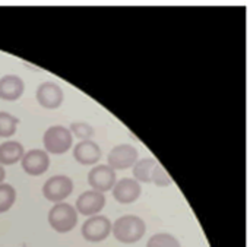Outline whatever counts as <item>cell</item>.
I'll list each match as a JSON object with an SVG mask.
<instances>
[{
  "label": "cell",
  "instance_id": "ba28073f",
  "mask_svg": "<svg viewBox=\"0 0 250 247\" xmlns=\"http://www.w3.org/2000/svg\"><path fill=\"white\" fill-rule=\"evenodd\" d=\"M35 100L37 103L47 108V110H56L59 108L63 101H64V94L63 89L60 88V85H57L56 82H42L38 85L37 91H35Z\"/></svg>",
  "mask_w": 250,
  "mask_h": 247
},
{
  "label": "cell",
  "instance_id": "30bf717a",
  "mask_svg": "<svg viewBox=\"0 0 250 247\" xmlns=\"http://www.w3.org/2000/svg\"><path fill=\"white\" fill-rule=\"evenodd\" d=\"M21 165L29 176H42L50 168V155L44 149H29L23 154Z\"/></svg>",
  "mask_w": 250,
  "mask_h": 247
},
{
  "label": "cell",
  "instance_id": "8992f818",
  "mask_svg": "<svg viewBox=\"0 0 250 247\" xmlns=\"http://www.w3.org/2000/svg\"><path fill=\"white\" fill-rule=\"evenodd\" d=\"M138 160H139L138 149L130 144H122V145L114 146L108 152L107 165L113 168L114 171L127 170V168H132Z\"/></svg>",
  "mask_w": 250,
  "mask_h": 247
},
{
  "label": "cell",
  "instance_id": "5bb4252c",
  "mask_svg": "<svg viewBox=\"0 0 250 247\" xmlns=\"http://www.w3.org/2000/svg\"><path fill=\"white\" fill-rule=\"evenodd\" d=\"M25 149L21 142L16 141H4L0 144V165H13L22 160Z\"/></svg>",
  "mask_w": 250,
  "mask_h": 247
},
{
  "label": "cell",
  "instance_id": "e0dca14e",
  "mask_svg": "<svg viewBox=\"0 0 250 247\" xmlns=\"http://www.w3.org/2000/svg\"><path fill=\"white\" fill-rule=\"evenodd\" d=\"M19 120L7 113V111H0V138H10L16 133Z\"/></svg>",
  "mask_w": 250,
  "mask_h": 247
},
{
  "label": "cell",
  "instance_id": "7c38bea8",
  "mask_svg": "<svg viewBox=\"0 0 250 247\" xmlns=\"http://www.w3.org/2000/svg\"><path fill=\"white\" fill-rule=\"evenodd\" d=\"M73 149V158L82 165H95L101 160V148L94 141H81Z\"/></svg>",
  "mask_w": 250,
  "mask_h": 247
},
{
  "label": "cell",
  "instance_id": "6da1fadb",
  "mask_svg": "<svg viewBox=\"0 0 250 247\" xmlns=\"http://www.w3.org/2000/svg\"><path fill=\"white\" fill-rule=\"evenodd\" d=\"M146 233L145 221L138 215H123L111 223V234L123 245H135L142 240Z\"/></svg>",
  "mask_w": 250,
  "mask_h": 247
},
{
  "label": "cell",
  "instance_id": "ffe728a7",
  "mask_svg": "<svg viewBox=\"0 0 250 247\" xmlns=\"http://www.w3.org/2000/svg\"><path fill=\"white\" fill-rule=\"evenodd\" d=\"M69 130H70L72 136L79 138L81 141H89L94 136V127L89 123H85V122L72 123Z\"/></svg>",
  "mask_w": 250,
  "mask_h": 247
},
{
  "label": "cell",
  "instance_id": "277c9868",
  "mask_svg": "<svg viewBox=\"0 0 250 247\" xmlns=\"http://www.w3.org/2000/svg\"><path fill=\"white\" fill-rule=\"evenodd\" d=\"M81 234L89 243H101L111 234V221L100 214L88 217L81 227Z\"/></svg>",
  "mask_w": 250,
  "mask_h": 247
},
{
  "label": "cell",
  "instance_id": "52a82bcc",
  "mask_svg": "<svg viewBox=\"0 0 250 247\" xmlns=\"http://www.w3.org/2000/svg\"><path fill=\"white\" fill-rule=\"evenodd\" d=\"M117 182L116 171L110 168L107 164H98L94 165L88 173V185L92 187V190L105 193L113 189V186Z\"/></svg>",
  "mask_w": 250,
  "mask_h": 247
},
{
  "label": "cell",
  "instance_id": "3957f363",
  "mask_svg": "<svg viewBox=\"0 0 250 247\" xmlns=\"http://www.w3.org/2000/svg\"><path fill=\"white\" fill-rule=\"evenodd\" d=\"M44 151L50 155H62L66 154L73 146V136L70 130L64 126L56 124L50 126L42 136Z\"/></svg>",
  "mask_w": 250,
  "mask_h": 247
},
{
  "label": "cell",
  "instance_id": "9a60e30c",
  "mask_svg": "<svg viewBox=\"0 0 250 247\" xmlns=\"http://www.w3.org/2000/svg\"><path fill=\"white\" fill-rule=\"evenodd\" d=\"M155 164H157V160L151 157L138 160L135 165L132 167V173H133L132 179H135L138 183H151V174H152Z\"/></svg>",
  "mask_w": 250,
  "mask_h": 247
},
{
  "label": "cell",
  "instance_id": "5b68a950",
  "mask_svg": "<svg viewBox=\"0 0 250 247\" xmlns=\"http://www.w3.org/2000/svg\"><path fill=\"white\" fill-rule=\"evenodd\" d=\"M72 192H73V182L70 177L63 174L51 176L50 179H47V182L42 186L44 198L53 204L64 202V199H67L72 195Z\"/></svg>",
  "mask_w": 250,
  "mask_h": 247
},
{
  "label": "cell",
  "instance_id": "2e32d148",
  "mask_svg": "<svg viewBox=\"0 0 250 247\" xmlns=\"http://www.w3.org/2000/svg\"><path fill=\"white\" fill-rule=\"evenodd\" d=\"M16 202V190L9 183H0V214L7 212Z\"/></svg>",
  "mask_w": 250,
  "mask_h": 247
},
{
  "label": "cell",
  "instance_id": "4fadbf2b",
  "mask_svg": "<svg viewBox=\"0 0 250 247\" xmlns=\"http://www.w3.org/2000/svg\"><path fill=\"white\" fill-rule=\"evenodd\" d=\"M25 91V82L18 75H4L0 78V100L16 101Z\"/></svg>",
  "mask_w": 250,
  "mask_h": 247
},
{
  "label": "cell",
  "instance_id": "44dd1931",
  "mask_svg": "<svg viewBox=\"0 0 250 247\" xmlns=\"http://www.w3.org/2000/svg\"><path fill=\"white\" fill-rule=\"evenodd\" d=\"M4 179H6V171H4V167L0 165V183H3Z\"/></svg>",
  "mask_w": 250,
  "mask_h": 247
},
{
  "label": "cell",
  "instance_id": "9c48e42d",
  "mask_svg": "<svg viewBox=\"0 0 250 247\" xmlns=\"http://www.w3.org/2000/svg\"><path fill=\"white\" fill-rule=\"evenodd\" d=\"M105 206V196L104 193L95 192V190H86L81 193L76 199L75 209L78 214L83 217H94L98 215Z\"/></svg>",
  "mask_w": 250,
  "mask_h": 247
},
{
  "label": "cell",
  "instance_id": "7a4b0ae2",
  "mask_svg": "<svg viewBox=\"0 0 250 247\" xmlns=\"http://www.w3.org/2000/svg\"><path fill=\"white\" fill-rule=\"evenodd\" d=\"M78 212L73 205L67 202H60L54 204V206L50 208L47 214V221L50 227L59 233V234H66L75 230L78 224Z\"/></svg>",
  "mask_w": 250,
  "mask_h": 247
},
{
  "label": "cell",
  "instance_id": "d6986e66",
  "mask_svg": "<svg viewBox=\"0 0 250 247\" xmlns=\"http://www.w3.org/2000/svg\"><path fill=\"white\" fill-rule=\"evenodd\" d=\"M151 183H154L155 186H160V187H168V186L173 185V179L166 171V168L163 167V164H160L158 161H157V164H155V167L152 170Z\"/></svg>",
  "mask_w": 250,
  "mask_h": 247
},
{
  "label": "cell",
  "instance_id": "8fae6325",
  "mask_svg": "<svg viewBox=\"0 0 250 247\" xmlns=\"http://www.w3.org/2000/svg\"><path fill=\"white\" fill-rule=\"evenodd\" d=\"M113 198L122 205H130L139 199L142 195V186L132 177H125L116 182L111 189Z\"/></svg>",
  "mask_w": 250,
  "mask_h": 247
},
{
  "label": "cell",
  "instance_id": "ac0fdd59",
  "mask_svg": "<svg viewBox=\"0 0 250 247\" xmlns=\"http://www.w3.org/2000/svg\"><path fill=\"white\" fill-rule=\"evenodd\" d=\"M146 247H182V245L173 234L157 233L148 240Z\"/></svg>",
  "mask_w": 250,
  "mask_h": 247
}]
</instances>
